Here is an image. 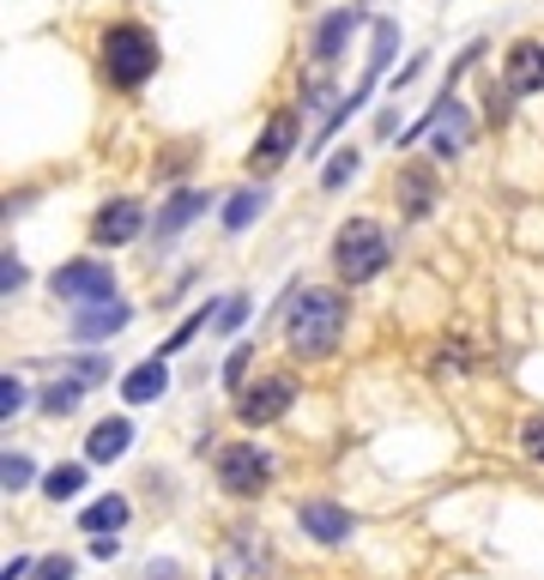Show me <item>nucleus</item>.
Masks as SVG:
<instances>
[{"label": "nucleus", "instance_id": "1", "mask_svg": "<svg viewBox=\"0 0 544 580\" xmlns=\"http://www.w3.org/2000/svg\"><path fill=\"white\" fill-rule=\"evenodd\" d=\"M345 296L339 291H296L291 315H284V345L296 357H327L345 339Z\"/></svg>", "mask_w": 544, "mask_h": 580}, {"label": "nucleus", "instance_id": "2", "mask_svg": "<svg viewBox=\"0 0 544 580\" xmlns=\"http://www.w3.org/2000/svg\"><path fill=\"white\" fill-rule=\"evenodd\" d=\"M103 73H109V85H122V92L146 85L151 73H158V36H151L146 24H109V31H103Z\"/></svg>", "mask_w": 544, "mask_h": 580}, {"label": "nucleus", "instance_id": "3", "mask_svg": "<svg viewBox=\"0 0 544 580\" xmlns=\"http://www.w3.org/2000/svg\"><path fill=\"white\" fill-rule=\"evenodd\" d=\"M394 249H387V230L375 218H352V224L333 236V266H339L345 285H369V278L387 273Z\"/></svg>", "mask_w": 544, "mask_h": 580}, {"label": "nucleus", "instance_id": "4", "mask_svg": "<svg viewBox=\"0 0 544 580\" xmlns=\"http://www.w3.org/2000/svg\"><path fill=\"white\" fill-rule=\"evenodd\" d=\"M218 489L224 496H266L272 489V454L266 447H254V442H230V447H218Z\"/></svg>", "mask_w": 544, "mask_h": 580}, {"label": "nucleus", "instance_id": "5", "mask_svg": "<svg viewBox=\"0 0 544 580\" xmlns=\"http://www.w3.org/2000/svg\"><path fill=\"white\" fill-rule=\"evenodd\" d=\"M49 291L61 296V303H115V273L103 261H61L55 266V278H49Z\"/></svg>", "mask_w": 544, "mask_h": 580}, {"label": "nucleus", "instance_id": "6", "mask_svg": "<svg viewBox=\"0 0 544 580\" xmlns=\"http://www.w3.org/2000/svg\"><path fill=\"white\" fill-rule=\"evenodd\" d=\"M291 399H296L291 376H261L254 387H242V393H237V418L261 430V423H279L284 411H291Z\"/></svg>", "mask_w": 544, "mask_h": 580}, {"label": "nucleus", "instance_id": "7", "mask_svg": "<svg viewBox=\"0 0 544 580\" xmlns=\"http://www.w3.org/2000/svg\"><path fill=\"white\" fill-rule=\"evenodd\" d=\"M139 230H146V205L139 200H109L97 218H91V242H97V249H122V242H134Z\"/></svg>", "mask_w": 544, "mask_h": 580}, {"label": "nucleus", "instance_id": "8", "mask_svg": "<svg viewBox=\"0 0 544 580\" xmlns=\"http://www.w3.org/2000/svg\"><path fill=\"white\" fill-rule=\"evenodd\" d=\"M206 205H212V193H206V188H176L170 200H164V212H158V224H151V236H158V242H176L181 230L193 224V218H206Z\"/></svg>", "mask_w": 544, "mask_h": 580}, {"label": "nucleus", "instance_id": "9", "mask_svg": "<svg viewBox=\"0 0 544 580\" xmlns=\"http://www.w3.org/2000/svg\"><path fill=\"white\" fill-rule=\"evenodd\" d=\"M418 134H436V151H442V158H460L465 139H472V115H465L453 97H442V103H436V115L418 127Z\"/></svg>", "mask_w": 544, "mask_h": 580}, {"label": "nucleus", "instance_id": "10", "mask_svg": "<svg viewBox=\"0 0 544 580\" xmlns=\"http://www.w3.org/2000/svg\"><path fill=\"white\" fill-rule=\"evenodd\" d=\"M127 320H134V308H127L122 296H115V303H91V308L73 315V339H80V345H103V339H115Z\"/></svg>", "mask_w": 544, "mask_h": 580}, {"label": "nucleus", "instance_id": "11", "mask_svg": "<svg viewBox=\"0 0 544 580\" xmlns=\"http://www.w3.org/2000/svg\"><path fill=\"white\" fill-rule=\"evenodd\" d=\"M296 520H303V532L321 538V545H345V538L357 532L352 508H339V502H303V508H296Z\"/></svg>", "mask_w": 544, "mask_h": 580}, {"label": "nucleus", "instance_id": "12", "mask_svg": "<svg viewBox=\"0 0 544 580\" xmlns=\"http://www.w3.org/2000/svg\"><path fill=\"white\" fill-rule=\"evenodd\" d=\"M291 146H296V115H291V109H279V115H272V122H266L261 146L249 151V170H254V176L279 170V164L291 158Z\"/></svg>", "mask_w": 544, "mask_h": 580}, {"label": "nucleus", "instance_id": "13", "mask_svg": "<svg viewBox=\"0 0 544 580\" xmlns=\"http://www.w3.org/2000/svg\"><path fill=\"white\" fill-rule=\"evenodd\" d=\"M502 85H509L514 97H533V92H544V43H514L509 49V73H502Z\"/></svg>", "mask_w": 544, "mask_h": 580}, {"label": "nucleus", "instance_id": "14", "mask_svg": "<svg viewBox=\"0 0 544 580\" xmlns=\"http://www.w3.org/2000/svg\"><path fill=\"white\" fill-rule=\"evenodd\" d=\"M127 447H134V423L127 418H103L97 430L85 435V460L91 466H109V460H122Z\"/></svg>", "mask_w": 544, "mask_h": 580}, {"label": "nucleus", "instance_id": "15", "mask_svg": "<svg viewBox=\"0 0 544 580\" xmlns=\"http://www.w3.org/2000/svg\"><path fill=\"white\" fill-rule=\"evenodd\" d=\"M363 24V12L357 7H339V12H327L321 19V31H315V61H339L345 55V43H352V31Z\"/></svg>", "mask_w": 544, "mask_h": 580}, {"label": "nucleus", "instance_id": "16", "mask_svg": "<svg viewBox=\"0 0 544 580\" xmlns=\"http://www.w3.org/2000/svg\"><path fill=\"white\" fill-rule=\"evenodd\" d=\"M170 387V369H164V357H146L139 369H127V381H122V399L127 405H151V399Z\"/></svg>", "mask_w": 544, "mask_h": 580}, {"label": "nucleus", "instance_id": "17", "mask_svg": "<svg viewBox=\"0 0 544 580\" xmlns=\"http://www.w3.org/2000/svg\"><path fill=\"white\" fill-rule=\"evenodd\" d=\"M80 526H85L91 538H115V532L127 526V496H97V502L80 514Z\"/></svg>", "mask_w": 544, "mask_h": 580}, {"label": "nucleus", "instance_id": "18", "mask_svg": "<svg viewBox=\"0 0 544 580\" xmlns=\"http://www.w3.org/2000/svg\"><path fill=\"white\" fill-rule=\"evenodd\" d=\"M266 200H272L266 188H242V193H230V205H224V230H249L254 218L266 212Z\"/></svg>", "mask_w": 544, "mask_h": 580}, {"label": "nucleus", "instance_id": "19", "mask_svg": "<svg viewBox=\"0 0 544 580\" xmlns=\"http://www.w3.org/2000/svg\"><path fill=\"white\" fill-rule=\"evenodd\" d=\"M399 200H406V212H411V218H423V212H430V200H436L430 170H406V176H399Z\"/></svg>", "mask_w": 544, "mask_h": 580}, {"label": "nucleus", "instance_id": "20", "mask_svg": "<svg viewBox=\"0 0 544 580\" xmlns=\"http://www.w3.org/2000/svg\"><path fill=\"white\" fill-rule=\"evenodd\" d=\"M85 478H91L85 466H55L43 478V489H49V502H67V496H80V489H85Z\"/></svg>", "mask_w": 544, "mask_h": 580}, {"label": "nucleus", "instance_id": "21", "mask_svg": "<svg viewBox=\"0 0 544 580\" xmlns=\"http://www.w3.org/2000/svg\"><path fill=\"white\" fill-rule=\"evenodd\" d=\"M80 399H85V381H55V387H43V411H49V418L73 411Z\"/></svg>", "mask_w": 544, "mask_h": 580}, {"label": "nucleus", "instance_id": "22", "mask_svg": "<svg viewBox=\"0 0 544 580\" xmlns=\"http://www.w3.org/2000/svg\"><path fill=\"white\" fill-rule=\"evenodd\" d=\"M31 460H24V454H7V460H0V478H7V496H19V489H31Z\"/></svg>", "mask_w": 544, "mask_h": 580}, {"label": "nucleus", "instance_id": "23", "mask_svg": "<svg viewBox=\"0 0 544 580\" xmlns=\"http://www.w3.org/2000/svg\"><path fill=\"white\" fill-rule=\"evenodd\" d=\"M357 176V151H339V158H327V170H321V188H345Z\"/></svg>", "mask_w": 544, "mask_h": 580}, {"label": "nucleus", "instance_id": "24", "mask_svg": "<svg viewBox=\"0 0 544 580\" xmlns=\"http://www.w3.org/2000/svg\"><path fill=\"white\" fill-rule=\"evenodd\" d=\"M24 399H31V393H24V381L19 376H7V381H0V418H19V411H24Z\"/></svg>", "mask_w": 544, "mask_h": 580}, {"label": "nucleus", "instance_id": "25", "mask_svg": "<svg viewBox=\"0 0 544 580\" xmlns=\"http://www.w3.org/2000/svg\"><path fill=\"white\" fill-rule=\"evenodd\" d=\"M521 447H526V460H538V466H544V418L521 423Z\"/></svg>", "mask_w": 544, "mask_h": 580}, {"label": "nucleus", "instance_id": "26", "mask_svg": "<svg viewBox=\"0 0 544 580\" xmlns=\"http://www.w3.org/2000/svg\"><path fill=\"white\" fill-rule=\"evenodd\" d=\"M242 320H249V296H230V303H224V315H218V333H237Z\"/></svg>", "mask_w": 544, "mask_h": 580}, {"label": "nucleus", "instance_id": "27", "mask_svg": "<svg viewBox=\"0 0 544 580\" xmlns=\"http://www.w3.org/2000/svg\"><path fill=\"white\" fill-rule=\"evenodd\" d=\"M19 285H24V261H19V254H12V249H7V261H0V291L12 296Z\"/></svg>", "mask_w": 544, "mask_h": 580}, {"label": "nucleus", "instance_id": "28", "mask_svg": "<svg viewBox=\"0 0 544 580\" xmlns=\"http://www.w3.org/2000/svg\"><path fill=\"white\" fill-rule=\"evenodd\" d=\"M36 580H73V562L67 557H43L36 562Z\"/></svg>", "mask_w": 544, "mask_h": 580}, {"label": "nucleus", "instance_id": "29", "mask_svg": "<svg viewBox=\"0 0 544 580\" xmlns=\"http://www.w3.org/2000/svg\"><path fill=\"white\" fill-rule=\"evenodd\" d=\"M242 369H249V345H242V351H230V363H224V381L237 387V381H242Z\"/></svg>", "mask_w": 544, "mask_h": 580}, {"label": "nucleus", "instance_id": "30", "mask_svg": "<svg viewBox=\"0 0 544 580\" xmlns=\"http://www.w3.org/2000/svg\"><path fill=\"white\" fill-rule=\"evenodd\" d=\"M31 569H36L31 557H7V569H0V580H24V574H31Z\"/></svg>", "mask_w": 544, "mask_h": 580}]
</instances>
